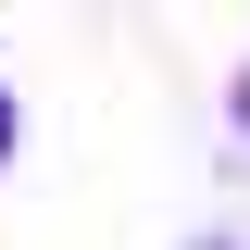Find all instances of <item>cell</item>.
Instances as JSON below:
<instances>
[{"label": "cell", "instance_id": "obj_1", "mask_svg": "<svg viewBox=\"0 0 250 250\" xmlns=\"http://www.w3.org/2000/svg\"><path fill=\"white\" fill-rule=\"evenodd\" d=\"M13 150H25V113H13V88H0V163H13Z\"/></svg>", "mask_w": 250, "mask_h": 250}, {"label": "cell", "instance_id": "obj_2", "mask_svg": "<svg viewBox=\"0 0 250 250\" xmlns=\"http://www.w3.org/2000/svg\"><path fill=\"white\" fill-rule=\"evenodd\" d=\"M238 125H250V75H238Z\"/></svg>", "mask_w": 250, "mask_h": 250}]
</instances>
